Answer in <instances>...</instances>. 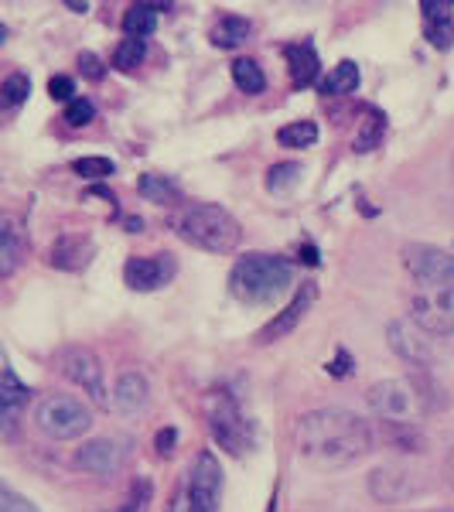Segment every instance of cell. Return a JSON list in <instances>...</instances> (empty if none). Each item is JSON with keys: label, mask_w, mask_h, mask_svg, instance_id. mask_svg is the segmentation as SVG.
Returning <instances> with one entry per match:
<instances>
[{"label": "cell", "mask_w": 454, "mask_h": 512, "mask_svg": "<svg viewBox=\"0 0 454 512\" xmlns=\"http://www.w3.org/2000/svg\"><path fill=\"white\" fill-rule=\"evenodd\" d=\"M31 400V390L21 383L18 373L11 366H4V376H0V420H4V434H14L18 420L24 417Z\"/></svg>", "instance_id": "obj_18"}, {"label": "cell", "mask_w": 454, "mask_h": 512, "mask_svg": "<svg viewBox=\"0 0 454 512\" xmlns=\"http://www.w3.org/2000/svg\"><path fill=\"white\" fill-rule=\"evenodd\" d=\"M147 55V45L140 38H123L117 45V52H113V69L117 72H134L140 62H144Z\"/></svg>", "instance_id": "obj_30"}, {"label": "cell", "mask_w": 454, "mask_h": 512, "mask_svg": "<svg viewBox=\"0 0 454 512\" xmlns=\"http://www.w3.org/2000/svg\"><path fill=\"white\" fill-rule=\"evenodd\" d=\"M444 482L454 489V448L448 451V461H444Z\"/></svg>", "instance_id": "obj_41"}, {"label": "cell", "mask_w": 454, "mask_h": 512, "mask_svg": "<svg viewBox=\"0 0 454 512\" xmlns=\"http://www.w3.org/2000/svg\"><path fill=\"white\" fill-rule=\"evenodd\" d=\"M328 373H332V376H345V373H349V355L338 352V359L332 362V366H328Z\"/></svg>", "instance_id": "obj_40"}, {"label": "cell", "mask_w": 454, "mask_h": 512, "mask_svg": "<svg viewBox=\"0 0 454 512\" xmlns=\"http://www.w3.org/2000/svg\"><path fill=\"white\" fill-rule=\"evenodd\" d=\"M55 366H59V373L65 379L82 386V393H89V400L96 407H110V396H106V383H103V362L96 359L93 349H86V345H65V349L55 352Z\"/></svg>", "instance_id": "obj_8"}, {"label": "cell", "mask_w": 454, "mask_h": 512, "mask_svg": "<svg viewBox=\"0 0 454 512\" xmlns=\"http://www.w3.org/2000/svg\"><path fill=\"white\" fill-rule=\"evenodd\" d=\"M175 441H178L175 427H164V431H158V437H154V448H158V454H171L175 451Z\"/></svg>", "instance_id": "obj_39"}, {"label": "cell", "mask_w": 454, "mask_h": 512, "mask_svg": "<svg viewBox=\"0 0 454 512\" xmlns=\"http://www.w3.org/2000/svg\"><path fill=\"white\" fill-rule=\"evenodd\" d=\"M233 82H236L239 93H246V96H260L263 89H267V76H263L257 59H236L233 62Z\"/></svg>", "instance_id": "obj_28"}, {"label": "cell", "mask_w": 454, "mask_h": 512, "mask_svg": "<svg viewBox=\"0 0 454 512\" xmlns=\"http://www.w3.org/2000/svg\"><path fill=\"white\" fill-rule=\"evenodd\" d=\"M427 485L417 482V472H407V468H376L369 475V492L376 495L379 502H400L407 495H420Z\"/></svg>", "instance_id": "obj_15"}, {"label": "cell", "mask_w": 454, "mask_h": 512, "mask_svg": "<svg viewBox=\"0 0 454 512\" xmlns=\"http://www.w3.org/2000/svg\"><path fill=\"white\" fill-rule=\"evenodd\" d=\"M151 403V383L140 369H127L117 379V390H113V407L120 414H140V410Z\"/></svg>", "instance_id": "obj_20"}, {"label": "cell", "mask_w": 454, "mask_h": 512, "mask_svg": "<svg viewBox=\"0 0 454 512\" xmlns=\"http://www.w3.org/2000/svg\"><path fill=\"white\" fill-rule=\"evenodd\" d=\"M403 267L410 277L420 280L427 291L434 287H454V253L431 243H410L403 246Z\"/></svg>", "instance_id": "obj_9"}, {"label": "cell", "mask_w": 454, "mask_h": 512, "mask_svg": "<svg viewBox=\"0 0 454 512\" xmlns=\"http://www.w3.org/2000/svg\"><path fill=\"white\" fill-rule=\"evenodd\" d=\"M96 246L89 236L82 233H65L52 243V250H48V263H52L55 270H69V274H79V270L89 267V260H93Z\"/></svg>", "instance_id": "obj_16"}, {"label": "cell", "mask_w": 454, "mask_h": 512, "mask_svg": "<svg viewBox=\"0 0 454 512\" xmlns=\"http://www.w3.org/2000/svg\"><path fill=\"white\" fill-rule=\"evenodd\" d=\"M417 512H454V509H417Z\"/></svg>", "instance_id": "obj_42"}, {"label": "cell", "mask_w": 454, "mask_h": 512, "mask_svg": "<svg viewBox=\"0 0 454 512\" xmlns=\"http://www.w3.org/2000/svg\"><path fill=\"white\" fill-rule=\"evenodd\" d=\"M383 134H386V113H379V110H373V106H366V120H362L359 134H356V140H352V151H356V154L373 151V147H379Z\"/></svg>", "instance_id": "obj_26"}, {"label": "cell", "mask_w": 454, "mask_h": 512, "mask_svg": "<svg viewBox=\"0 0 454 512\" xmlns=\"http://www.w3.org/2000/svg\"><path fill=\"white\" fill-rule=\"evenodd\" d=\"M130 458V441L127 437H96V441H86L82 448L76 451V465L82 472L89 475H117Z\"/></svg>", "instance_id": "obj_11"}, {"label": "cell", "mask_w": 454, "mask_h": 512, "mask_svg": "<svg viewBox=\"0 0 454 512\" xmlns=\"http://www.w3.org/2000/svg\"><path fill=\"white\" fill-rule=\"evenodd\" d=\"M171 11L168 4H130L127 14H123V35L127 38H151L154 28H158V14Z\"/></svg>", "instance_id": "obj_22"}, {"label": "cell", "mask_w": 454, "mask_h": 512, "mask_svg": "<svg viewBox=\"0 0 454 512\" xmlns=\"http://www.w3.org/2000/svg\"><path fill=\"white\" fill-rule=\"evenodd\" d=\"M48 93H52V99H65V103H72V93H76V82H72L69 76H52L48 79Z\"/></svg>", "instance_id": "obj_37"}, {"label": "cell", "mask_w": 454, "mask_h": 512, "mask_svg": "<svg viewBox=\"0 0 454 512\" xmlns=\"http://www.w3.org/2000/svg\"><path fill=\"white\" fill-rule=\"evenodd\" d=\"M379 434H383V441L386 444H393V448L396 451H424V434H420V427L417 424H383V431H379Z\"/></svg>", "instance_id": "obj_29"}, {"label": "cell", "mask_w": 454, "mask_h": 512, "mask_svg": "<svg viewBox=\"0 0 454 512\" xmlns=\"http://www.w3.org/2000/svg\"><path fill=\"white\" fill-rule=\"evenodd\" d=\"M315 301H318V284H315V280H301V287H297V294L291 297V304H287L284 311H277V315L260 328L257 342L270 345V342H280V338H287L304 318H308V311L315 308Z\"/></svg>", "instance_id": "obj_12"}, {"label": "cell", "mask_w": 454, "mask_h": 512, "mask_svg": "<svg viewBox=\"0 0 454 512\" xmlns=\"http://www.w3.org/2000/svg\"><path fill=\"white\" fill-rule=\"evenodd\" d=\"M0 512H38V509L31 506L24 495L14 492L11 485H4V489H0Z\"/></svg>", "instance_id": "obj_36"}, {"label": "cell", "mask_w": 454, "mask_h": 512, "mask_svg": "<svg viewBox=\"0 0 454 512\" xmlns=\"http://www.w3.org/2000/svg\"><path fill=\"white\" fill-rule=\"evenodd\" d=\"M294 448L318 468H349L373 451V427L342 407H318L297 417Z\"/></svg>", "instance_id": "obj_1"}, {"label": "cell", "mask_w": 454, "mask_h": 512, "mask_svg": "<svg viewBox=\"0 0 454 512\" xmlns=\"http://www.w3.org/2000/svg\"><path fill=\"white\" fill-rule=\"evenodd\" d=\"M62 120H65V127H72V130H79V127H89V123L96 120V106H93V99H86V96H76V99H72L69 106H65Z\"/></svg>", "instance_id": "obj_34"}, {"label": "cell", "mask_w": 454, "mask_h": 512, "mask_svg": "<svg viewBox=\"0 0 454 512\" xmlns=\"http://www.w3.org/2000/svg\"><path fill=\"white\" fill-rule=\"evenodd\" d=\"M359 82H362L359 65L352 59H342L325 79H321V93H325V96H349V93H356V89H359Z\"/></svg>", "instance_id": "obj_24"}, {"label": "cell", "mask_w": 454, "mask_h": 512, "mask_svg": "<svg viewBox=\"0 0 454 512\" xmlns=\"http://www.w3.org/2000/svg\"><path fill=\"white\" fill-rule=\"evenodd\" d=\"M171 229L178 239H185L188 246L205 253H233L243 239V226L229 209H222L216 202H188L171 216Z\"/></svg>", "instance_id": "obj_2"}, {"label": "cell", "mask_w": 454, "mask_h": 512, "mask_svg": "<svg viewBox=\"0 0 454 512\" xmlns=\"http://www.w3.org/2000/svg\"><path fill=\"white\" fill-rule=\"evenodd\" d=\"M72 171L86 181H103L117 171V164H113L110 158H79V161H72Z\"/></svg>", "instance_id": "obj_35"}, {"label": "cell", "mask_w": 454, "mask_h": 512, "mask_svg": "<svg viewBox=\"0 0 454 512\" xmlns=\"http://www.w3.org/2000/svg\"><path fill=\"white\" fill-rule=\"evenodd\" d=\"M137 192L147 198V202H154V205H175L181 202V188L171 181L168 175H140L137 181Z\"/></svg>", "instance_id": "obj_25"}, {"label": "cell", "mask_w": 454, "mask_h": 512, "mask_svg": "<svg viewBox=\"0 0 454 512\" xmlns=\"http://www.w3.org/2000/svg\"><path fill=\"white\" fill-rule=\"evenodd\" d=\"M250 35H253L250 21L239 18V14H222L216 21V28H212V45L233 52V48H243L246 41H250Z\"/></svg>", "instance_id": "obj_23"}, {"label": "cell", "mask_w": 454, "mask_h": 512, "mask_svg": "<svg viewBox=\"0 0 454 512\" xmlns=\"http://www.w3.org/2000/svg\"><path fill=\"white\" fill-rule=\"evenodd\" d=\"M79 72H82L86 79H93V82H99V79L106 76L103 62H99L93 52H82V55H79Z\"/></svg>", "instance_id": "obj_38"}, {"label": "cell", "mask_w": 454, "mask_h": 512, "mask_svg": "<svg viewBox=\"0 0 454 512\" xmlns=\"http://www.w3.org/2000/svg\"><path fill=\"white\" fill-rule=\"evenodd\" d=\"M294 284V270L284 256L274 253H246L229 270V291L243 304H274Z\"/></svg>", "instance_id": "obj_3"}, {"label": "cell", "mask_w": 454, "mask_h": 512, "mask_svg": "<svg viewBox=\"0 0 454 512\" xmlns=\"http://www.w3.org/2000/svg\"><path fill=\"white\" fill-rule=\"evenodd\" d=\"M366 403L383 424H420L431 410L417 379H379L366 390Z\"/></svg>", "instance_id": "obj_6"}, {"label": "cell", "mask_w": 454, "mask_h": 512, "mask_svg": "<svg viewBox=\"0 0 454 512\" xmlns=\"http://www.w3.org/2000/svg\"><path fill=\"white\" fill-rule=\"evenodd\" d=\"M35 427L52 441H79L93 427V410L72 393H45L35 407Z\"/></svg>", "instance_id": "obj_7"}, {"label": "cell", "mask_w": 454, "mask_h": 512, "mask_svg": "<svg viewBox=\"0 0 454 512\" xmlns=\"http://www.w3.org/2000/svg\"><path fill=\"white\" fill-rule=\"evenodd\" d=\"M284 59H287V69H291V82L297 89H308L311 82L318 79V52L311 41H291V45H284Z\"/></svg>", "instance_id": "obj_21"}, {"label": "cell", "mask_w": 454, "mask_h": 512, "mask_svg": "<svg viewBox=\"0 0 454 512\" xmlns=\"http://www.w3.org/2000/svg\"><path fill=\"white\" fill-rule=\"evenodd\" d=\"M175 277V260L171 253H154V256H130L123 263V280H127L130 291H158L168 280Z\"/></svg>", "instance_id": "obj_14"}, {"label": "cell", "mask_w": 454, "mask_h": 512, "mask_svg": "<svg viewBox=\"0 0 454 512\" xmlns=\"http://www.w3.org/2000/svg\"><path fill=\"white\" fill-rule=\"evenodd\" d=\"M151 499H154L151 478H137V482L130 485V495L123 499V506H117L113 512H151Z\"/></svg>", "instance_id": "obj_33"}, {"label": "cell", "mask_w": 454, "mask_h": 512, "mask_svg": "<svg viewBox=\"0 0 454 512\" xmlns=\"http://www.w3.org/2000/svg\"><path fill=\"white\" fill-rule=\"evenodd\" d=\"M222 502V468L212 451H198L181 472L175 492L164 512H219Z\"/></svg>", "instance_id": "obj_5"}, {"label": "cell", "mask_w": 454, "mask_h": 512, "mask_svg": "<svg viewBox=\"0 0 454 512\" xmlns=\"http://www.w3.org/2000/svg\"><path fill=\"white\" fill-rule=\"evenodd\" d=\"M28 93H31V79L24 72H11L4 79V86H0V99H4L7 110H18L24 99H28Z\"/></svg>", "instance_id": "obj_32"}, {"label": "cell", "mask_w": 454, "mask_h": 512, "mask_svg": "<svg viewBox=\"0 0 454 512\" xmlns=\"http://www.w3.org/2000/svg\"><path fill=\"white\" fill-rule=\"evenodd\" d=\"M297 178H301V164L297 161H280V164H270L267 168V192H287V188L297 185Z\"/></svg>", "instance_id": "obj_31"}, {"label": "cell", "mask_w": 454, "mask_h": 512, "mask_svg": "<svg viewBox=\"0 0 454 512\" xmlns=\"http://www.w3.org/2000/svg\"><path fill=\"white\" fill-rule=\"evenodd\" d=\"M205 420H209V434L226 454L233 458H246L257 448V427L243 414L236 393L229 386H216L205 393Z\"/></svg>", "instance_id": "obj_4"}, {"label": "cell", "mask_w": 454, "mask_h": 512, "mask_svg": "<svg viewBox=\"0 0 454 512\" xmlns=\"http://www.w3.org/2000/svg\"><path fill=\"white\" fill-rule=\"evenodd\" d=\"M277 144L287 147V151H304V147H315L318 144V123H311V120L287 123V127L277 130Z\"/></svg>", "instance_id": "obj_27"}, {"label": "cell", "mask_w": 454, "mask_h": 512, "mask_svg": "<svg viewBox=\"0 0 454 512\" xmlns=\"http://www.w3.org/2000/svg\"><path fill=\"white\" fill-rule=\"evenodd\" d=\"M386 342H390V349L400 355L403 362H410V366H417V369H431L434 366L431 335L420 332L410 318L390 321V328H386Z\"/></svg>", "instance_id": "obj_13"}, {"label": "cell", "mask_w": 454, "mask_h": 512, "mask_svg": "<svg viewBox=\"0 0 454 512\" xmlns=\"http://www.w3.org/2000/svg\"><path fill=\"white\" fill-rule=\"evenodd\" d=\"M28 256V229L18 216L7 212L0 219V277H14V270L21 267V260Z\"/></svg>", "instance_id": "obj_17"}, {"label": "cell", "mask_w": 454, "mask_h": 512, "mask_svg": "<svg viewBox=\"0 0 454 512\" xmlns=\"http://www.w3.org/2000/svg\"><path fill=\"white\" fill-rule=\"evenodd\" d=\"M410 321L427 335H437V338L454 335V287L420 291L414 301H410Z\"/></svg>", "instance_id": "obj_10"}, {"label": "cell", "mask_w": 454, "mask_h": 512, "mask_svg": "<svg viewBox=\"0 0 454 512\" xmlns=\"http://www.w3.org/2000/svg\"><path fill=\"white\" fill-rule=\"evenodd\" d=\"M420 11H424V35L431 41L434 48H441V52H448L454 48V4L448 0H424L420 4Z\"/></svg>", "instance_id": "obj_19"}]
</instances>
